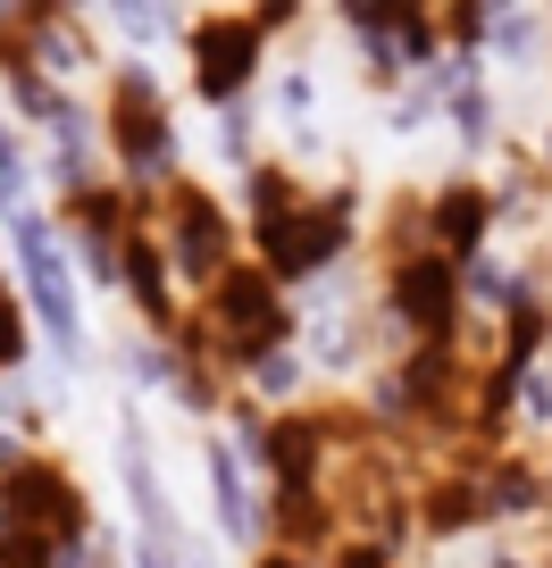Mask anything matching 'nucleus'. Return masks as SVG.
<instances>
[{
    "instance_id": "f257e3e1",
    "label": "nucleus",
    "mask_w": 552,
    "mask_h": 568,
    "mask_svg": "<svg viewBox=\"0 0 552 568\" xmlns=\"http://www.w3.org/2000/svg\"><path fill=\"white\" fill-rule=\"evenodd\" d=\"M0 527L34 535V544H51V551L92 544V510H84V494H76V477L59 460H18L0 477Z\"/></svg>"
},
{
    "instance_id": "f03ea898",
    "label": "nucleus",
    "mask_w": 552,
    "mask_h": 568,
    "mask_svg": "<svg viewBox=\"0 0 552 568\" xmlns=\"http://www.w3.org/2000/svg\"><path fill=\"white\" fill-rule=\"evenodd\" d=\"M201 335H227L218 352L243 359V368H260L268 352H285L293 318H285V302H277V276H268V267H227V276L210 284V318H201Z\"/></svg>"
},
{
    "instance_id": "7ed1b4c3",
    "label": "nucleus",
    "mask_w": 552,
    "mask_h": 568,
    "mask_svg": "<svg viewBox=\"0 0 552 568\" xmlns=\"http://www.w3.org/2000/svg\"><path fill=\"white\" fill-rule=\"evenodd\" d=\"M109 151H118L126 176H160L177 160V125H168V101H160V75L143 59H126L118 84H109Z\"/></svg>"
},
{
    "instance_id": "20e7f679",
    "label": "nucleus",
    "mask_w": 552,
    "mask_h": 568,
    "mask_svg": "<svg viewBox=\"0 0 552 568\" xmlns=\"http://www.w3.org/2000/svg\"><path fill=\"white\" fill-rule=\"evenodd\" d=\"M343 243H352V193H319L302 217L260 226V260H268L277 284H302V276H319V267H335Z\"/></svg>"
},
{
    "instance_id": "39448f33",
    "label": "nucleus",
    "mask_w": 552,
    "mask_h": 568,
    "mask_svg": "<svg viewBox=\"0 0 552 568\" xmlns=\"http://www.w3.org/2000/svg\"><path fill=\"white\" fill-rule=\"evenodd\" d=\"M385 302H393V318H402L410 335L452 343V326H461V260H444V251H410V260H393Z\"/></svg>"
},
{
    "instance_id": "423d86ee",
    "label": "nucleus",
    "mask_w": 552,
    "mask_h": 568,
    "mask_svg": "<svg viewBox=\"0 0 552 568\" xmlns=\"http://www.w3.org/2000/svg\"><path fill=\"white\" fill-rule=\"evenodd\" d=\"M227 251H234L227 210H218L201 184H177V193H168V267H177V276H193V284H218V276L234 267Z\"/></svg>"
},
{
    "instance_id": "0eeeda50",
    "label": "nucleus",
    "mask_w": 552,
    "mask_h": 568,
    "mask_svg": "<svg viewBox=\"0 0 552 568\" xmlns=\"http://www.w3.org/2000/svg\"><path fill=\"white\" fill-rule=\"evenodd\" d=\"M260 18H201L193 34H184V51H193V92L201 101H234V92L260 75Z\"/></svg>"
},
{
    "instance_id": "6e6552de",
    "label": "nucleus",
    "mask_w": 552,
    "mask_h": 568,
    "mask_svg": "<svg viewBox=\"0 0 552 568\" xmlns=\"http://www.w3.org/2000/svg\"><path fill=\"white\" fill-rule=\"evenodd\" d=\"M18 251H26V276H34V318H42V335L51 343H84V318H76V284H68V260H59V243H51V226L42 217H26L18 210Z\"/></svg>"
},
{
    "instance_id": "1a4fd4ad",
    "label": "nucleus",
    "mask_w": 552,
    "mask_h": 568,
    "mask_svg": "<svg viewBox=\"0 0 552 568\" xmlns=\"http://www.w3.org/2000/svg\"><path fill=\"white\" fill-rule=\"evenodd\" d=\"M494 510L485 501V468H435V485H428V501H419V527L428 535H461V527H478V518Z\"/></svg>"
},
{
    "instance_id": "9d476101",
    "label": "nucleus",
    "mask_w": 552,
    "mask_h": 568,
    "mask_svg": "<svg viewBox=\"0 0 552 568\" xmlns=\"http://www.w3.org/2000/svg\"><path fill=\"white\" fill-rule=\"evenodd\" d=\"M485 226H494V193H478V184H444V193L428 201V234L444 243V260L452 251H478Z\"/></svg>"
},
{
    "instance_id": "9b49d317",
    "label": "nucleus",
    "mask_w": 552,
    "mask_h": 568,
    "mask_svg": "<svg viewBox=\"0 0 552 568\" xmlns=\"http://www.w3.org/2000/svg\"><path fill=\"white\" fill-rule=\"evenodd\" d=\"M118 284L134 293V302H143V318H160V326L177 318V293H168V251L151 243L143 226L126 234V251H118Z\"/></svg>"
},
{
    "instance_id": "f8f14e48",
    "label": "nucleus",
    "mask_w": 552,
    "mask_h": 568,
    "mask_svg": "<svg viewBox=\"0 0 552 568\" xmlns=\"http://www.w3.org/2000/svg\"><path fill=\"white\" fill-rule=\"evenodd\" d=\"M268 527L285 535V551H319L327 535H335V501H319V485H310V494H277V510H268Z\"/></svg>"
},
{
    "instance_id": "ddd939ff",
    "label": "nucleus",
    "mask_w": 552,
    "mask_h": 568,
    "mask_svg": "<svg viewBox=\"0 0 552 568\" xmlns=\"http://www.w3.org/2000/svg\"><path fill=\"white\" fill-rule=\"evenodd\" d=\"M210 485H218V518H227V535H251L260 518H251V494H243V460H234L227 444L210 452Z\"/></svg>"
},
{
    "instance_id": "4468645a",
    "label": "nucleus",
    "mask_w": 552,
    "mask_h": 568,
    "mask_svg": "<svg viewBox=\"0 0 552 568\" xmlns=\"http://www.w3.org/2000/svg\"><path fill=\"white\" fill-rule=\"evenodd\" d=\"M0 568H59V551L34 544V535H9V527H0Z\"/></svg>"
},
{
    "instance_id": "2eb2a0df",
    "label": "nucleus",
    "mask_w": 552,
    "mask_h": 568,
    "mask_svg": "<svg viewBox=\"0 0 552 568\" xmlns=\"http://www.w3.org/2000/svg\"><path fill=\"white\" fill-rule=\"evenodd\" d=\"M0 210H26V160L9 142V125H0Z\"/></svg>"
},
{
    "instance_id": "dca6fc26",
    "label": "nucleus",
    "mask_w": 552,
    "mask_h": 568,
    "mask_svg": "<svg viewBox=\"0 0 552 568\" xmlns=\"http://www.w3.org/2000/svg\"><path fill=\"white\" fill-rule=\"evenodd\" d=\"M26 359V318H18V302H0V368H18Z\"/></svg>"
},
{
    "instance_id": "f3484780",
    "label": "nucleus",
    "mask_w": 552,
    "mask_h": 568,
    "mask_svg": "<svg viewBox=\"0 0 552 568\" xmlns=\"http://www.w3.org/2000/svg\"><path fill=\"white\" fill-rule=\"evenodd\" d=\"M335 568H393V551L360 535V544H343V551H335Z\"/></svg>"
},
{
    "instance_id": "a211bd4d",
    "label": "nucleus",
    "mask_w": 552,
    "mask_h": 568,
    "mask_svg": "<svg viewBox=\"0 0 552 568\" xmlns=\"http://www.w3.org/2000/svg\"><path fill=\"white\" fill-rule=\"evenodd\" d=\"M444 34H452V42H478V34H485V9H452Z\"/></svg>"
},
{
    "instance_id": "6ab92c4d",
    "label": "nucleus",
    "mask_w": 552,
    "mask_h": 568,
    "mask_svg": "<svg viewBox=\"0 0 552 568\" xmlns=\"http://www.w3.org/2000/svg\"><path fill=\"white\" fill-rule=\"evenodd\" d=\"M251 568H319V560H302V551H285V544H277V551H260Z\"/></svg>"
},
{
    "instance_id": "aec40b11",
    "label": "nucleus",
    "mask_w": 552,
    "mask_h": 568,
    "mask_svg": "<svg viewBox=\"0 0 552 568\" xmlns=\"http://www.w3.org/2000/svg\"><path fill=\"white\" fill-rule=\"evenodd\" d=\"M143 568H177V560H168V544H143Z\"/></svg>"
},
{
    "instance_id": "412c9836",
    "label": "nucleus",
    "mask_w": 552,
    "mask_h": 568,
    "mask_svg": "<svg viewBox=\"0 0 552 568\" xmlns=\"http://www.w3.org/2000/svg\"><path fill=\"white\" fill-rule=\"evenodd\" d=\"M0 302H9V284H0Z\"/></svg>"
}]
</instances>
